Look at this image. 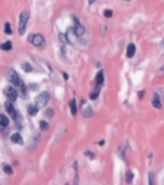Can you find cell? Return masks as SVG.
Segmentation results:
<instances>
[{"label": "cell", "mask_w": 164, "mask_h": 185, "mask_svg": "<svg viewBox=\"0 0 164 185\" xmlns=\"http://www.w3.org/2000/svg\"><path fill=\"white\" fill-rule=\"evenodd\" d=\"M40 138H41L40 134H35V136L32 138V140L30 141L29 145H28V149H29V151H31V149H34L38 146V143H39V141H40Z\"/></svg>", "instance_id": "obj_8"}, {"label": "cell", "mask_w": 164, "mask_h": 185, "mask_svg": "<svg viewBox=\"0 0 164 185\" xmlns=\"http://www.w3.org/2000/svg\"><path fill=\"white\" fill-rule=\"evenodd\" d=\"M17 88H19V92H17V94L19 93L20 96H21V97H27V91H26V87H25V85L23 84V82H22L20 85L17 86Z\"/></svg>", "instance_id": "obj_13"}, {"label": "cell", "mask_w": 164, "mask_h": 185, "mask_svg": "<svg viewBox=\"0 0 164 185\" xmlns=\"http://www.w3.org/2000/svg\"><path fill=\"white\" fill-rule=\"evenodd\" d=\"M5 33L7 35H12V33H13V30H12V27H11V23H10V22H6L5 23Z\"/></svg>", "instance_id": "obj_22"}, {"label": "cell", "mask_w": 164, "mask_h": 185, "mask_svg": "<svg viewBox=\"0 0 164 185\" xmlns=\"http://www.w3.org/2000/svg\"><path fill=\"white\" fill-rule=\"evenodd\" d=\"M12 48H13V44H12V41H10L0 44V49H2V50L8 51V50H11Z\"/></svg>", "instance_id": "obj_16"}, {"label": "cell", "mask_w": 164, "mask_h": 185, "mask_svg": "<svg viewBox=\"0 0 164 185\" xmlns=\"http://www.w3.org/2000/svg\"><path fill=\"white\" fill-rule=\"evenodd\" d=\"M153 105L155 106V108H161V102H160V97L158 93H155V95H153Z\"/></svg>", "instance_id": "obj_12"}, {"label": "cell", "mask_w": 164, "mask_h": 185, "mask_svg": "<svg viewBox=\"0 0 164 185\" xmlns=\"http://www.w3.org/2000/svg\"><path fill=\"white\" fill-rule=\"evenodd\" d=\"M29 41L35 46H41L44 44V37L40 34H31L29 36Z\"/></svg>", "instance_id": "obj_5"}, {"label": "cell", "mask_w": 164, "mask_h": 185, "mask_svg": "<svg viewBox=\"0 0 164 185\" xmlns=\"http://www.w3.org/2000/svg\"><path fill=\"white\" fill-rule=\"evenodd\" d=\"M99 96H100V87H96V88L94 89L92 92H91L90 99H93V100H95V99H97V97H99Z\"/></svg>", "instance_id": "obj_17"}, {"label": "cell", "mask_w": 164, "mask_h": 185, "mask_svg": "<svg viewBox=\"0 0 164 185\" xmlns=\"http://www.w3.org/2000/svg\"><path fill=\"white\" fill-rule=\"evenodd\" d=\"M125 1H130V0H125Z\"/></svg>", "instance_id": "obj_37"}, {"label": "cell", "mask_w": 164, "mask_h": 185, "mask_svg": "<svg viewBox=\"0 0 164 185\" xmlns=\"http://www.w3.org/2000/svg\"><path fill=\"white\" fill-rule=\"evenodd\" d=\"M48 100H49V94L47 92H42L35 99V105L40 109L47 105Z\"/></svg>", "instance_id": "obj_2"}, {"label": "cell", "mask_w": 164, "mask_h": 185, "mask_svg": "<svg viewBox=\"0 0 164 185\" xmlns=\"http://www.w3.org/2000/svg\"><path fill=\"white\" fill-rule=\"evenodd\" d=\"M5 95L8 97V99L11 101V102H14V101H16V97H17V91L12 86H8L6 87L5 89Z\"/></svg>", "instance_id": "obj_4"}, {"label": "cell", "mask_w": 164, "mask_h": 185, "mask_svg": "<svg viewBox=\"0 0 164 185\" xmlns=\"http://www.w3.org/2000/svg\"><path fill=\"white\" fill-rule=\"evenodd\" d=\"M104 144V141H100V145H103Z\"/></svg>", "instance_id": "obj_36"}, {"label": "cell", "mask_w": 164, "mask_h": 185, "mask_svg": "<svg viewBox=\"0 0 164 185\" xmlns=\"http://www.w3.org/2000/svg\"><path fill=\"white\" fill-rule=\"evenodd\" d=\"M72 19H74V20L75 21V24H79V20L76 19V16L74 15H72Z\"/></svg>", "instance_id": "obj_31"}, {"label": "cell", "mask_w": 164, "mask_h": 185, "mask_svg": "<svg viewBox=\"0 0 164 185\" xmlns=\"http://www.w3.org/2000/svg\"><path fill=\"white\" fill-rule=\"evenodd\" d=\"M6 78L7 80L10 82V83H12L13 85H15L16 87H17L19 85H20L22 83V81L20 80V78L19 77V74L14 71L13 69H10L7 71L6 72Z\"/></svg>", "instance_id": "obj_3"}, {"label": "cell", "mask_w": 164, "mask_h": 185, "mask_svg": "<svg viewBox=\"0 0 164 185\" xmlns=\"http://www.w3.org/2000/svg\"><path fill=\"white\" fill-rule=\"evenodd\" d=\"M8 124H9V119L7 118L6 116H4V115L0 114V125L5 127Z\"/></svg>", "instance_id": "obj_20"}, {"label": "cell", "mask_w": 164, "mask_h": 185, "mask_svg": "<svg viewBox=\"0 0 164 185\" xmlns=\"http://www.w3.org/2000/svg\"><path fill=\"white\" fill-rule=\"evenodd\" d=\"M95 1H96V0H89V4H93Z\"/></svg>", "instance_id": "obj_34"}, {"label": "cell", "mask_w": 164, "mask_h": 185, "mask_svg": "<svg viewBox=\"0 0 164 185\" xmlns=\"http://www.w3.org/2000/svg\"><path fill=\"white\" fill-rule=\"evenodd\" d=\"M27 111H28V114L31 117H34V116H36L37 115L38 111H39V108H38L36 105H29Z\"/></svg>", "instance_id": "obj_14"}, {"label": "cell", "mask_w": 164, "mask_h": 185, "mask_svg": "<svg viewBox=\"0 0 164 185\" xmlns=\"http://www.w3.org/2000/svg\"><path fill=\"white\" fill-rule=\"evenodd\" d=\"M144 95H145V91H140V92H139V97H140V99H142Z\"/></svg>", "instance_id": "obj_30"}, {"label": "cell", "mask_w": 164, "mask_h": 185, "mask_svg": "<svg viewBox=\"0 0 164 185\" xmlns=\"http://www.w3.org/2000/svg\"><path fill=\"white\" fill-rule=\"evenodd\" d=\"M80 110H81V113L82 115L84 116L85 118H90L93 116V109H92V106L88 104L85 101H82V104H81V108H80Z\"/></svg>", "instance_id": "obj_6"}, {"label": "cell", "mask_w": 164, "mask_h": 185, "mask_svg": "<svg viewBox=\"0 0 164 185\" xmlns=\"http://www.w3.org/2000/svg\"><path fill=\"white\" fill-rule=\"evenodd\" d=\"M3 170H4V173L7 174H13V169L11 166L9 165H5L4 168H3Z\"/></svg>", "instance_id": "obj_26"}, {"label": "cell", "mask_w": 164, "mask_h": 185, "mask_svg": "<svg viewBox=\"0 0 164 185\" xmlns=\"http://www.w3.org/2000/svg\"><path fill=\"white\" fill-rule=\"evenodd\" d=\"M45 115H47V117L48 118H52L54 115V110L52 109V108H47V109L45 110Z\"/></svg>", "instance_id": "obj_27"}, {"label": "cell", "mask_w": 164, "mask_h": 185, "mask_svg": "<svg viewBox=\"0 0 164 185\" xmlns=\"http://www.w3.org/2000/svg\"><path fill=\"white\" fill-rule=\"evenodd\" d=\"M61 50H62V52H64V54L66 53V46H65V45H64V46H62Z\"/></svg>", "instance_id": "obj_32"}, {"label": "cell", "mask_w": 164, "mask_h": 185, "mask_svg": "<svg viewBox=\"0 0 164 185\" xmlns=\"http://www.w3.org/2000/svg\"><path fill=\"white\" fill-rule=\"evenodd\" d=\"M103 16L107 17V19H110V17H112V16H113V12L111 11V10H105L103 13Z\"/></svg>", "instance_id": "obj_28"}, {"label": "cell", "mask_w": 164, "mask_h": 185, "mask_svg": "<svg viewBox=\"0 0 164 185\" xmlns=\"http://www.w3.org/2000/svg\"><path fill=\"white\" fill-rule=\"evenodd\" d=\"M69 109H71L72 114L75 116L76 112H77V105H76V101L75 99H72V101L69 102Z\"/></svg>", "instance_id": "obj_15"}, {"label": "cell", "mask_w": 164, "mask_h": 185, "mask_svg": "<svg viewBox=\"0 0 164 185\" xmlns=\"http://www.w3.org/2000/svg\"><path fill=\"white\" fill-rule=\"evenodd\" d=\"M63 74H64V76H65L64 78H65L66 80H68V78H69V77H68V74H67V73H66V72H64V73H63Z\"/></svg>", "instance_id": "obj_33"}, {"label": "cell", "mask_w": 164, "mask_h": 185, "mask_svg": "<svg viewBox=\"0 0 164 185\" xmlns=\"http://www.w3.org/2000/svg\"><path fill=\"white\" fill-rule=\"evenodd\" d=\"M30 17V13L28 11H22L19 16V33L20 36L24 35L26 31V26L28 19Z\"/></svg>", "instance_id": "obj_1"}, {"label": "cell", "mask_w": 164, "mask_h": 185, "mask_svg": "<svg viewBox=\"0 0 164 185\" xmlns=\"http://www.w3.org/2000/svg\"><path fill=\"white\" fill-rule=\"evenodd\" d=\"M5 107H6V111L8 112L9 116H11L12 119H14V120H16V111L15 110V108H14L13 104L11 103V101H7V102L5 103Z\"/></svg>", "instance_id": "obj_7"}, {"label": "cell", "mask_w": 164, "mask_h": 185, "mask_svg": "<svg viewBox=\"0 0 164 185\" xmlns=\"http://www.w3.org/2000/svg\"><path fill=\"white\" fill-rule=\"evenodd\" d=\"M161 46L164 48V39H163V40H162V41H161Z\"/></svg>", "instance_id": "obj_35"}, {"label": "cell", "mask_w": 164, "mask_h": 185, "mask_svg": "<svg viewBox=\"0 0 164 185\" xmlns=\"http://www.w3.org/2000/svg\"><path fill=\"white\" fill-rule=\"evenodd\" d=\"M40 129L42 131H45L48 129V124L45 121H40Z\"/></svg>", "instance_id": "obj_23"}, {"label": "cell", "mask_w": 164, "mask_h": 185, "mask_svg": "<svg viewBox=\"0 0 164 185\" xmlns=\"http://www.w3.org/2000/svg\"><path fill=\"white\" fill-rule=\"evenodd\" d=\"M158 76H159V77H163L164 76V66L159 69V71L158 72Z\"/></svg>", "instance_id": "obj_29"}, {"label": "cell", "mask_w": 164, "mask_h": 185, "mask_svg": "<svg viewBox=\"0 0 164 185\" xmlns=\"http://www.w3.org/2000/svg\"><path fill=\"white\" fill-rule=\"evenodd\" d=\"M21 69L25 72H31V71H33V67L29 64V63H27V62L22 63V64H21Z\"/></svg>", "instance_id": "obj_19"}, {"label": "cell", "mask_w": 164, "mask_h": 185, "mask_svg": "<svg viewBox=\"0 0 164 185\" xmlns=\"http://www.w3.org/2000/svg\"><path fill=\"white\" fill-rule=\"evenodd\" d=\"M149 184L150 185L155 184V173L153 172L149 173Z\"/></svg>", "instance_id": "obj_25"}, {"label": "cell", "mask_w": 164, "mask_h": 185, "mask_svg": "<svg viewBox=\"0 0 164 185\" xmlns=\"http://www.w3.org/2000/svg\"><path fill=\"white\" fill-rule=\"evenodd\" d=\"M59 40H60V41L63 44H66L69 43L68 38L65 34H59Z\"/></svg>", "instance_id": "obj_24"}, {"label": "cell", "mask_w": 164, "mask_h": 185, "mask_svg": "<svg viewBox=\"0 0 164 185\" xmlns=\"http://www.w3.org/2000/svg\"><path fill=\"white\" fill-rule=\"evenodd\" d=\"M72 32H74L76 37H81L85 33V28L82 25H80V24H76L74 28H72Z\"/></svg>", "instance_id": "obj_9"}, {"label": "cell", "mask_w": 164, "mask_h": 185, "mask_svg": "<svg viewBox=\"0 0 164 185\" xmlns=\"http://www.w3.org/2000/svg\"><path fill=\"white\" fill-rule=\"evenodd\" d=\"M135 51H136L135 45L133 44H130L127 45V56L128 58H132V57L134 56Z\"/></svg>", "instance_id": "obj_11"}, {"label": "cell", "mask_w": 164, "mask_h": 185, "mask_svg": "<svg viewBox=\"0 0 164 185\" xmlns=\"http://www.w3.org/2000/svg\"><path fill=\"white\" fill-rule=\"evenodd\" d=\"M104 81V76H103V72L102 71H100L97 72V74L96 76V82L97 85H102Z\"/></svg>", "instance_id": "obj_18"}, {"label": "cell", "mask_w": 164, "mask_h": 185, "mask_svg": "<svg viewBox=\"0 0 164 185\" xmlns=\"http://www.w3.org/2000/svg\"><path fill=\"white\" fill-rule=\"evenodd\" d=\"M125 177H127V181L128 183H131L132 180H133V177H134V174L130 171H127V174H125Z\"/></svg>", "instance_id": "obj_21"}, {"label": "cell", "mask_w": 164, "mask_h": 185, "mask_svg": "<svg viewBox=\"0 0 164 185\" xmlns=\"http://www.w3.org/2000/svg\"><path fill=\"white\" fill-rule=\"evenodd\" d=\"M11 140L14 144H17V145H22L23 144V140L21 135L19 133H14L11 137Z\"/></svg>", "instance_id": "obj_10"}]
</instances>
